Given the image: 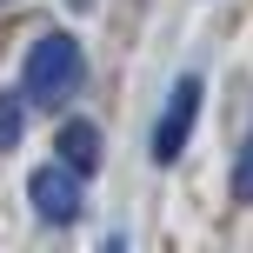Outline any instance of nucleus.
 I'll list each match as a JSON object with an SVG mask.
<instances>
[{"label":"nucleus","instance_id":"nucleus-6","mask_svg":"<svg viewBox=\"0 0 253 253\" xmlns=\"http://www.w3.org/2000/svg\"><path fill=\"white\" fill-rule=\"evenodd\" d=\"M233 200H240V207H253V140L240 147V160H233Z\"/></svg>","mask_w":253,"mask_h":253},{"label":"nucleus","instance_id":"nucleus-3","mask_svg":"<svg viewBox=\"0 0 253 253\" xmlns=\"http://www.w3.org/2000/svg\"><path fill=\"white\" fill-rule=\"evenodd\" d=\"M27 200H34V213H40V220H53V227H74V220H80V173H74V167H60V160L34 167V180H27Z\"/></svg>","mask_w":253,"mask_h":253},{"label":"nucleus","instance_id":"nucleus-5","mask_svg":"<svg viewBox=\"0 0 253 253\" xmlns=\"http://www.w3.org/2000/svg\"><path fill=\"white\" fill-rule=\"evenodd\" d=\"M20 120H27V100L20 93H0V153L20 147Z\"/></svg>","mask_w":253,"mask_h":253},{"label":"nucleus","instance_id":"nucleus-4","mask_svg":"<svg viewBox=\"0 0 253 253\" xmlns=\"http://www.w3.org/2000/svg\"><path fill=\"white\" fill-rule=\"evenodd\" d=\"M53 160H60V167H74L80 180H87V173H100V126H93V120H67L60 133H53Z\"/></svg>","mask_w":253,"mask_h":253},{"label":"nucleus","instance_id":"nucleus-1","mask_svg":"<svg viewBox=\"0 0 253 253\" xmlns=\"http://www.w3.org/2000/svg\"><path fill=\"white\" fill-rule=\"evenodd\" d=\"M80 80H87V60H80V40L74 34H40L34 47H27V67H20V100L34 107H60L80 93Z\"/></svg>","mask_w":253,"mask_h":253},{"label":"nucleus","instance_id":"nucleus-2","mask_svg":"<svg viewBox=\"0 0 253 253\" xmlns=\"http://www.w3.org/2000/svg\"><path fill=\"white\" fill-rule=\"evenodd\" d=\"M200 93H207V80L200 74H180L173 80V93H167V114H160V126H153V160L160 167H173L180 153H187V133H193V120H200Z\"/></svg>","mask_w":253,"mask_h":253}]
</instances>
